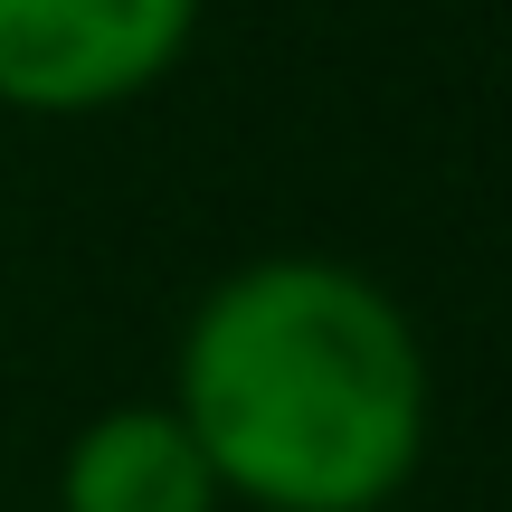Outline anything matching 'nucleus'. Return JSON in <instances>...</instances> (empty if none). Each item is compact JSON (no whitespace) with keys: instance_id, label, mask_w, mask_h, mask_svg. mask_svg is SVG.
<instances>
[{"instance_id":"f257e3e1","label":"nucleus","mask_w":512,"mask_h":512,"mask_svg":"<svg viewBox=\"0 0 512 512\" xmlns=\"http://www.w3.org/2000/svg\"><path fill=\"white\" fill-rule=\"evenodd\" d=\"M171 408L247 512H389L427 465L437 380L408 304L342 256H247L190 304Z\"/></svg>"},{"instance_id":"f03ea898","label":"nucleus","mask_w":512,"mask_h":512,"mask_svg":"<svg viewBox=\"0 0 512 512\" xmlns=\"http://www.w3.org/2000/svg\"><path fill=\"white\" fill-rule=\"evenodd\" d=\"M200 38V0H0V105L105 114L162 86Z\"/></svg>"},{"instance_id":"7ed1b4c3","label":"nucleus","mask_w":512,"mask_h":512,"mask_svg":"<svg viewBox=\"0 0 512 512\" xmlns=\"http://www.w3.org/2000/svg\"><path fill=\"white\" fill-rule=\"evenodd\" d=\"M57 512H228L200 437L171 399L95 408L57 456Z\"/></svg>"}]
</instances>
